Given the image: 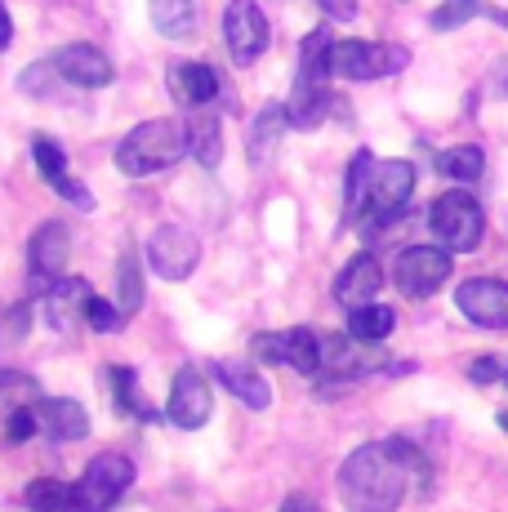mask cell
Here are the masks:
<instances>
[{
	"label": "cell",
	"mask_w": 508,
	"mask_h": 512,
	"mask_svg": "<svg viewBox=\"0 0 508 512\" xmlns=\"http://www.w3.org/2000/svg\"><path fill=\"white\" fill-rule=\"evenodd\" d=\"M410 486L428 490L433 468L406 437L357 446L339 468V499L348 512H397Z\"/></svg>",
	"instance_id": "obj_1"
},
{
	"label": "cell",
	"mask_w": 508,
	"mask_h": 512,
	"mask_svg": "<svg viewBox=\"0 0 508 512\" xmlns=\"http://www.w3.org/2000/svg\"><path fill=\"white\" fill-rule=\"evenodd\" d=\"M188 152V125L170 121V116H156L143 121L116 143V170L130 174V179H152V174L179 165V156Z\"/></svg>",
	"instance_id": "obj_2"
},
{
	"label": "cell",
	"mask_w": 508,
	"mask_h": 512,
	"mask_svg": "<svg viewBox=\"0 0 508 512\" xmlns=\"http://www.w3.org/2000/svg\"><path fill=\"white\" fill-rule=\"evenodd\" d=\"M330 112V32H312L299 49L295 90L286 98V116L295 130H317Z\"/></svg>",
	"instance_id": "obj_3"
},
{
	"label": "cell",
	"mask_w": 508,
	"mask_h": 512,
	"mask_svg": "<svg viewBox=\"0 0 508 512\" xmlns=\"http://www.w3.org/2000/svg\"><path fill=\"white\" fill-rule=\"evenodd\" d=\"M410 192H415V165L410 161H379L375 170H370L366 201H361V214H366L361 232L370 236V232H379V228L402 219Z\"/></svg>",
	"instance_id": "obj_4"
},
{
	"label": "cell",
	"mask_w": 508,
	"mask_h": 512,
	"mask_svg": "<svg viewBox=\"0 0 508 512\" xmlns=\"http://www.w3.org/2000/svg\"><path fill=\"white\" fill-rule=\"evenodd\" d=\"M428 228L442 241V250L451 254H468L482 245V232H486V214L477 205V196L468 192H442L428 210Z\"/></svg>",
	"instance_id": "obj_5"
},
{
	"label": "cell",
	"mask_w": 508,
	"mask_h": 512,
	"mask_svg": "<svg viewBox=\"0 0 508 512\" xmlns=\"http://www.w3.org/2000/svg\"><path fill=\"white\" fill-rule=\"evenodd\" d=\"M410 63V49L384 41H330V76L344 81H379Z\"/></svg>",
	"instance_id": "obj_6"
},
{
	"label": "cell",
	"mask_w": 508,
	"mask_h": 512,
	"mask_svg": "<svg viewBox=\"0 0 508 512\" xmlns=\"http://www.w3.org/2000/svg\"><path fill=\"white\" fill-rule=\"evenodd\" d=\"M451 272H455L451 250H442V245H410L393 263V281L406 299H428V294H437L451 281Z\"/></svg>",
	"instance_id": "obj_7"
},
{
	"label": "cell",
	"mask_w": 508,
	"mask_h": 512,
	"mask_svg": "<svg viewBox=\"0 0 508 512\" xmlns=\"http://www.w3.org/2000/svg\"><path fill=\"white\" fill-rule=\"evenodd\" d=\"M134 481V464L125 455H99L76 481V512H112Z\"/></svg>",
	"instance_id": "obj_8"
},
{
	"label": "cell",
	"mask_w": 508,
	"mask_h": 512,
	"mask_svg": "<svg viewBox=\"0 0 508 512\" xmlns=\"http://www.w3.org/2000/svg\"><path fill=\"white\" fill-rule=\"evenodd\" d=\"M384 366L388 352L375 343H361L353 334H321V374L326 379H366Z\"/></svg>",
	"instance_id": "obj_9"
},
{
	"label": "cell",
	"mask_w": 508,
	"mask_h": 512,
	"mask_svg": "<svg viewBox=\"0 0 508 512\" xmlns=\"http://www.w3.org/2000/svg\"><path fill=\"white\" fill-rule=\"evenodd\" d=\"M148 263H152L156 277L188 281L201 263V241L188 228H179V223H165V228H156L152 241H148Z\"/></svg>",
	"instance_id": "obj_10"
},
{
	"label": "cell",
	"mask_w": 508,
	"mask_h": 512,
	"mask_svg": "<svg viewBox=\"0 0 508 512\" xmlns=\"http://www.w3.org/2000/svg\"><path fill=\"white\" fill-rule=\"evenodd\" d=\"M210 410H214V392L205 383V374L197 366H183L170 383V406H165V419L183 432H197L210 423Z\"/></svg>",
	"instance_id": "obj_11"
},
{
	"label": "cell",
	"mask_w": 508,
	"mask_h": 512,
	"mask_svg": "<svg viewBox=\"0 0 508 512\" xmlns=\"http://www.w3.org/2000/svg\"><path fill=\"white\" fill-rule=\"evenodd\" d=\"M223 41H228V54L237 58L241 67L254 63V58L268 49L272 32H268V18L254 0H232L228 14H223Z\"/></svg>",
	"instance_id": "obj_12"
},
{
	"label": "cell",
	"mask_w": 508,
	"mask_h": 512,
	"mask_svg": "<svg viewBox=\"0 0 508 512\" xmlns=\"http://www.w3.org/2000/svg\"><path fill=\"white\" fill-rule=\"evenodd\" d=\"M67 254H72V232H67V223H41L32 236V245H27V263H32V290L45 294L50 285L67 272Z\"/></svg>",
	"instance_id": "obj_13"
},
{
	"label": "cell",
	"mask_w": 508,
	"mask_h": 512,
	"mask_svg": "<svg viewBox=\"0 0 508 512\" xmlns=\"http://www.w3.org/2000/svg\"><path fill=\"white\" fill-rule=\"evenodd\" d=\"M455 303L473 326L482 330H508V281L500 277H477L455 290Z\"/></svg>",
	"instance_id": "obj_14"
},
{
	"label": "cell",
	"mask_w": 508,
	"mask_h": 512,
	"mask_svg": "<svg viewBox=\"0 0 508 512\" xmlns=\"http://www.w3.org/2000/svg\"><path fill=\"white\" fill-rule=\"evenodd\" d=\"M50 67H54L58 76H63L67 85H76V90H103V85L116 81L112 58H107L99 45H85V41L63 45V49H58V54L50 58Z\"/></svg>",
	"instance_id": "obj_15"
},
{
	"label": "cell",
	"mask_w": 508,
	"mask_h": 512,
	"mask_svg": "<svg viewBox=\"0 0 508 512\" xmlns=\"http://www.w3.org/2000/svg\"><path fill=\"white\" fill-rule=\"evenodd\" d=\"M32 161H36V170H41V179L54 187L63 201H72L76 210H94V196H90V187H81L72 179V170H67V152L58 147L54 139H36L32 143Z\"/></svg>",
	"instance_id": "obj_16"
},
{
	"label": "cell",
	"mask_w": 508,
	"mask_h": 512,
	"mask_svg": "<svg viewBox=\"0 0 508 512\" xmlns=\"http://www.w3.org/2000/svg\"><path fill=\"white\" fill-rule=\"evenodd\" d=\"M165 85H170V94L179 98L183 107H210L223 90L219 72H214L210 63H170Z\"/></svg>",
	"instance_id": "obj_17"
},
{
	"label": "cell",
	"mask_w": 508,
	"mask_h": 512,
	"mask_svg": "<svg viewBox=\"0 0 508 512\" xmlns=\"http://www.w3.org/2000/svg\"><path fill=\"white\" fill-rule=\"evenodd\" d=\"M36 423L50 441H81L90 437V415L72 397H41L36 401Z\"/></svg>",
	"instance_id": "obj_18"
},
{
	"label": "cell",
	"mask_w": 508,
	"mask_h": 512,
	"mask_svg": "<svg viewBox=\"0 0 508 512\" xmlns=\"http://www.w3.org/2000/svg\"><path fill=\"white\" fill-rule=\"evenodd\" d=\"M379 285H384V268H379L375 254H357V259L344 263V272L335 277V299L344 308H361V303H375Z\"/></svg>",
	"instance_id": "obj_19"
},
{
	"label": "cell",
	"mask_w": 508,
	"mask_h": 512,
	"mask_svg": "<svg viewBox=\"0 0 508 512\" xmlns=\"http://www.w3.org/2000/svg\"><path fill=\"white\" fill-rule=\"evenodd\" d=\"M286 130H290V116H286V107H281V103H268L259 116H254L250 139H246V161L254 165V170H263V165L277 156Z\"/></svg>",
	"instance_id": "obj_20"
},
{
	"label": "cell",
	"mask_w": 508,
	"mask_h": 512,
	"mask_svg": "<svg viewBox=\"0 0 508 512\" xmlns=\"http://www.w3.org/2000/svg\"><path fill=\"white\" fill-rule=\"evenodd\" d=\"M45 303V317H50L54 330H67L76 317H85V303H90V285L81 277H58L50 290L41 294Z\"/></svg>",
	"instance_id": "obj_21"
},
{
	"label": "cell",
	"mask_w": 508,
	"mask_h": 512,
	"mask_svg": "<svg viewBox=\"0 0 508 512\" xmlns=\"http://www.w3.org/2000/svg\"><path fill=\"white\" fill-rule=\"evenodd\" d=\"M188 152L197 156L201 170H219V161H223V130H219V112H214V107H192Z\"/></svg>",
	"instance_id": "obj_22"
},
{
	"label": "cell",
	"mask_w": 508,
	"mask_h": 512,
	"mask_svg": "<svg viewBox=\"0 0 508 512\" xmlns=\"http://www.w3.org/2000/svg\"><path fill=\"white\" fill-rule=\"evenodd\" d=\"M214 374H219V383L232 392L237 401H246L250 410H268L272 406V388L268 379H263L254 366H246V361H219L214 366Z\"/></svg>",
	"instance_id": "obj_23"
},
{
	"label": "cell",
	"mask_w": 508,
	"mask_h": 512,
	"mask_svg": "<svg viewBox=\"0 0 508 512\" xmlns=\"http://www.w3.org/2000/svg\"><path fill=\"white\" fill-rule=\"evenodd\" d=\"M148 14L165 41H192V32H197V5L192 0H148Z\"/></svg>",
	"instance_id": "obj_24"
},
{
	"label": "cell",
	"mask_w": 508,
	"mask_h": 512,
	"mask_svg": "<svg viewBox=\"0 0 508 512\" xmlns=\"http://www.w3.org/2000/svg\"><path fill=\"white\" fill-rule=\"evenodd\" d=\"M107 379H112L116 410H121L125 419H139V423H152L156 419V410L143 401V392H139V374H134L130 366H112V370H107Z\"/></svg>",
	"instance_id": "obj_25"
},
{
	"label": "cell",
	"mask_w": 508,
	"mask_h": 512,
	"mask_svg": "<svg viewBox=\"0 0 508 512\" xmlns=\"http://www.w3.org/2000/svg\"><path fill=\"white\" fill-rule=\"evenodd\" d=\"M397 326V312L384 308V303H361V308H348V334L361 343H384Z\"/></svg>",
	"instance_id": "obj_26"
},
{
	"label": "cell",
	"mask_w": 508,
	"mask_h": 512,
	"mask_svg": "<svg viewBox=\"0 0 508 512\" xmlns=\"http://www.w3.org/2000/svg\"><path fill=\"white\" fill-rule=\"evenodd\" d=\"M437 174H442V179H455V183H477L486 174V152L477 143H459L451 152L437 156Z\"/></svg>",
	"instance_id": "obj_27"
},
{
	"label": "cell",
	"mask_w": 508,
	"mask_h": 512,
	"mask_svg": "<svg viewBox=\"0 0 508 512\" xmlns=\"http://www.w3.org/2000/svg\"><path fill=\"white\" fill-rule=\"evenodd\" d=\"M286 366H295L299 374H321V334L308 326L286 330Z\"/></svg>",
	"instance_id": "obj_28"
},
{
	"label": "cell",
	"mask_w": 508,
	"mask_h": 512,
	"mask_svg": "<svg viewBox=\"0 0 508 512\" xmlns=\"http://www.w3.org/2000/svg\"><path fill=\"white\" fill-rule=\"evenodd\" d=\"M23 499L32 512H76V486H67V481L41 477L23 490Z\"/></svg>",
	"instance_id": "obj_29"
},
{
	"label": "cell",
	"mask_w": 508,
	"mask_h": 512,
	"mask_svg": "<svg viewBox=\"0 0 508 512\" xmlns=\"http://www.w3.org/2000/svg\"><path fill=\"white\" fill-rule=\"evenodd\" d=\"M116 281H121V303H116V308H121L125 317H134V312L143 308V299H148V290H143V263H139V254H134V250L121 259Z\"/></svg>",
	"instance_id": "obj_30"
},
{
	"label": "cell",
	"mask_w": 508,
	"mask_h": 512,
	"mask_svg": "<svg viewBox=\"0 0 508 512\" xmlns=\"http://www.w3.org/2000/svg\"><path fill=\"white\" fill-rule=\"evenodd\" d=\"M370 170H375V156L361 147L348 165V179H344V219H357L361 214V201H366V183H370Z\"/></svg>",
	"instance_id": "obj_31"
},
{
	"label": "cell",
	"mask_w": 508,
	"mask_h": 512,
	"mask_svg": "<svg viewBox=\"0 0 508 512\" xmlns=\"http://www.w3.org/2000/svg\"><path fill=\"white\" fill-rule=\"evenodd\" d=\"M85 326L99 330V334H116L125 326V312L112 308V303L99 299V294H90V303H85Z\"/></svg>",
	"instance_id": "obj_32"
},
{
	"label": "cell",
	"mask_w": 508,
	"mask_h": 512,
	"mask_svg": "<svg viewBox=\"0 0 508 512\" xmlns=\"http://www.w3.org/2000/svg\"><path fill=\"white\" fill-rule=\"evenodd\" d=\"M477 14H482V0H446V5L433 14V27L437 32H451V27L468 23V18H477Z\"/></svg>",
	"instance_id": "obj_33"
},
{
	"label": "cell",
	"mask_w": 508,
	"mask_h": 512,
	"mask_svg": "<svg viewBox=\"0 0 508 512\" xmlns=\"http://www.w3.org/2000/svg\"><path fill=\"white\" fill-rule=\"evenodd\" d=\"M250 352L268 366H286V334H254Z\"/></svg>",
	"instance_id": "obj_34"
},
{
	"label": "cell",
	"mask_w": 508,
	"mask_h": 512,
	"mask_svg": "<svg viewBox=\"0 0 508 512\" xmlns=\"http://www.w3.org/2000/svg\"><path fill=\"white\" fill-rule=\"evenodd\" d=\"M32 432H41V423H36V410H14L5 423V441L9 446H18V441H27Z\"/></svg>",
	"instance_id": "obj_35"
},
{
	"label": "cell",
	"mask_w": 508,
	"mask_h": 512,
	"mask_svg": "<svg viewBox=\"0 0 508 512\" xmlns=\"http://www.w3.org/2000/svg\"><path fill=\"white\" fill-rule=\"evenodd\" d=\"M500 361H495V357H482V361H473V370H468V379H473V383H495V379H500Z\"/></svg>",
	"instance_id": "obj_36"
},
{
	"label": "cell",
	"mask_w": 508,
	"mask_h": 512,
	"mask_svg": "<svg viewBox=\"0 0 508 512\" xmlns=\"http://www.w3.org/2000/svg\"><path fill=\"white\" fill-rule=\"evenodd\" d=\"M321 9H326L330 18H335V23H348V18L357 14V0H317Z\"/></svg>",
	"instance_id": "obj_37"
},
{
	"label": "cell",
	"mask_w": 508,
	"mask_h": 512,
	"mask_svg": "<svg viewBox=\"0 0 508 512\" xmlns=\"http://www.w3.org/2000/svg\"><path fill=\"white\" fill-rule=\"evenodd\" d=\"M281 512H321V504H317L312 495H304V490H295V495H286Z\"/></svg>",
	"instance_id": "obj_38"
},
{
	"label": "cell",
	"mask_w": 508,
	"mask_h": 512,
	"mask_svg": "<svg viewBox=\"0 0 508 512\" xmlns=\"http://www.w3.org/2000/svg\"><path fill=\"white\" fill-rule=\"evenodd\" d=\"M9 41H14V23H9V9L0 0V49H9Z\"/></svg>",
	"instance_id": "obj_39"
},
{
	"label": "cell",
	"mask_w": 508,
	"mask_h": 512,
	"mask_svg": "<svg viewBox=\"0 0 508 512\" xmlns=\"http://www.w3.org/2000/svg\"><path fill=\"white\" fill-rule=\"evenodd\" d=\"M482 14L491 18V23H500L504 32H508V9H495V5H482Z\"/></svg>",
	"instance_id": "obj_40"
},
{
	"label": "cell",
	"mask_w": 508,
	"mask_h": 512,
	"mask_svg": "<svg viewBox=\"0 0 508 512\" xmlns=\"http://www.w3.org/2000/svg\"><path fill=\"white\" fill-rule=\"evenodd\" d=\"M500 428H504V432H508V410H504V415H500Z\"/></svg>",
	"instance_id": "obj_41"
},
{
	"label": "cell",
	"mask_w": 508,
	"mask_h": 512,
	"mask_svg": "<svg viewBox=\"0 0 508 512\" xmlns=\"http://www.w3.org/2000/svg\"><path fill=\"white\" fill-rule=\"evenodd\" d=\"M504 85H508V76H504Z\"/></svg>",
	"instance_id": "obj_42"
}]
</instances>
